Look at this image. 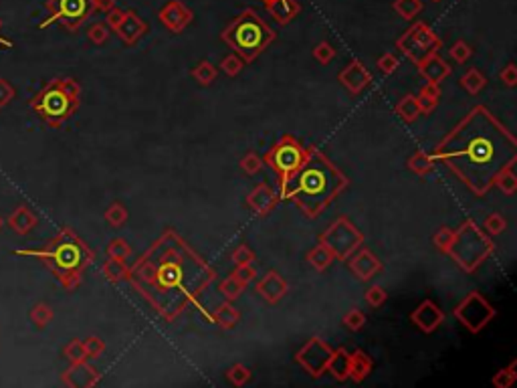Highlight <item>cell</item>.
I'll list each match as a JSON object with an SVG mask.
<instances>
[{"label":"cell","instance_id":"6da1fadb","mask_svg":"<svg viewBox=\"0 0 517 388\" xmlns=\"http://www.w3.org/2000/svg\"><path fill=\"white\" fill-rule=\"evenodd\" d=\"M216 279V271L174 229H166L129 267L127 279L164 321L172 324L200 300Z\"/></svg>","mask_w":517,"mask_h":388},{"label":"cell","instance_id":"7a4b0ae2","mask_svg":"<svg viewBox=\"0 0 517 388\" xmlns=\"http://www.w3.org/2000/svg\"><path fill=\"white\" fill-rule=\"evenodd\" d=\"M475 196H485L505 166H516V136L485 106L471 107L430 152Z\"/></svg>","mask_w":517,"mask_h":388},{"label":"cell","instance_id":"3957f363","mask_svg":"<svg viewBox=\"0 0 517 388\" xmlns=\"http://www.w3.org/2000/svg\"><path fill=\"white\" fill-rule=\"evenodd\" d=\"M350 180L338 166L318 148L309 146L304 164L279 184V200H291L309 219H318L339 194L348 188Z\"/></svg>","mask_w":517,"mask_h":388},{"label":"cell","instance_id":"277c9868","mask_svg":"<svg viewBox=\"0 0 517 388\" xmlns=\"http://www.w3.org/2000/svg\"><path fill=\"white\" fill-rule=\"evenodd\" d=\"M13 253L18 257L38 259L67 291H75L81 285L87 267L95 259L93 249L69 227H63L43 247L17 249Z\"/></svg>","mask_w":517,"mask_h":388},{"label":"cell","instance_id":"5b68a950","mask_svg":"<svg viewBox=\"0 0 517 388\" xmlns=\"http://www.w3.org/2000/svg\"><path fill=\"white\" fill-rule=\"evenodd\" d=\"M81 85L73 77H55L29 99V107L53 130L63 127L79 109Z\"/></svg>","mask_w":517,"mask_h":388},{"label":"cell","instance_id":"8992f818","mask_svg":"<svg viewBox=\"0 0 517 388\" xmlns=\"http://www.w3.org/2000/svg\"><path fill=\"white\" fill-rule=\"evenodd\" d=\"M275 39H277L275 31L253 8H245L220 33V41L227 43L234 55L243 59V63H253L275 43Z\"/></svg>","mask_w":517,"mask_h":388},{"label":"cell","instance_id":"52a82bcc","mask_svg":"<svg viewBox=\"0 0 517 388\" xmlns=\"http://www.w3.org/2000/svg\"><path fill=\"white\" fill-rule=\"evenodd\" d=\"M493 253H495L493 239L473 219L465 221L455 230L453 241L446 249V255L467 273H475Z\"/></svg>","mask_w":517,"mask_h":388},{"label":"cell","instance_id":"ba28073f","mask_svg":"<svg viewBox=\"0 0 517 388\" xmlns=\"http://www.w3.org/2000/svg\"><path fill=\"white\" fill-rule=\"evenodd\" d=\"M307 156V148L291 134H283L275 141L263 156V164H267L271 172L277 176V182L283 184L291 176Z\"/></svg>","mask_w":517,"mask_h":388},{"label":"cell","instance_id":"9c48e42d","mask_svg":"<svg viewBox=\"0 0 517 388\" xmlns=\"http://www.w3.org/2000/svg\"><path fill=\"white\" fill-rule=\"evenodd\" d=\"M320 243L332 251L334 259L346 261L352 253H356L364 245V235L348 216H339L321 233Z\"/></svg>","mask_w":517,"mask_h":388},{"label":"cell","instance_id":"30bf717a","mask_svg":"<svg viewBox=\"0 0 517 388\" xmlns=\"http://www.w3.org/2000/svg\"><path fill=\"white\" fill-rule=\"evenodd\" d=\"M45 8H47L49 17L38 25V29H47L55 22H59L69 33L79 31L81 25L95 13L93 0H47Z\"/></svg>","mask_w":517,"mask_h":388},{"label":"cell","instance_id":"8fae6325","mask_svg":"<svg viewBox=\"0 0 517 388\" xmlns=\"http://www.w3.org/2000/svg\"><path fill=\"white\" fill-rule=\"evenodd\" d=\"M441 47H443L441 36L437 35L423 20L414 22L411 29L404 35H400V39L396 41V49L402 51L416 65L430 53H439Z\"/></svg>","mask_w":517,"mask_h":388},{"label":"cell","instance_id":"7c38bea8","mask_svg":"<svg viewBox=\"0 0 517 388\" xmlns=\"http://www.w3.org/2000/svg\"><path fill=\"white\" fill-rule=\"evenodd\" d=\"M455 318L463 324L471 334H479L483 328L497 316V310L483 298L479 291H471L455 307Z\"/></svg>","mask_w":517,"mask_h":388},{"label":"cell","instance_id":"4fadbf2b","mask_svg":"<svg viewBox=\"0 0 517 388\" xmlns=\"http://www.w3.org/2000/svg\"><path fill=\"white\" fill-rule=\"evenodd\" d=\"M334 348L323 342L321 338H309L299 352L295 354V362L304 368L311 378H320L323 372L327 370V362Z\"/></svg>","mask_w":517,"mask_h":388},{"label":"cell","instance_id":"5bb4252c","mask_svg":"<svg viewBox=\"0 0 517 388\" xmlns=\"http://www.w3.org/2000/svg\"><path fill=\"white\" fill-rule=\"evenodd\" d=\"M346 263H348V269L352 271V275H356L360 282H370L374 275L382 271V261L364 245L357 249L356 253H352L346 259Z\"/></svg>","mask_w":517,"mask_h":388},{"label":"cell","instance_id":"9a60e30c","mask_svg":"<svg viewBox=\"0 0 517 388\" xmlns=\"http://www.w3.org/2000/svg\"><path fill=\"white\" fill-rule=\"evenodd\" d=\"M158 18H160V22L168 29V31H172V33H182V31L192 22L194 15H192V11H190L184 2H180V0H170V2H166V4L160 8Z\"/></svg>","mask_w":517,"mask_h":388},{"label":"cell","instance_id":"2e32d148","mask_svg":"<svg viewBox=\"0 0 517 388\" xmlns=\"http://www.w3.org/2000/svg\"><path fill=\"white\" fill-rule=\"evenodd\" d=\"M411 321L420 332L432 334L445 321V312L432 300H425L416 310H412Z\"/></svg>","mask_w":517,"mask_h":388},{"label":"cell","instance_id":"e0dca14e","mask_svg":"<svg viewBox=\"0 0 517 388\" xmlns=\"http://www.w3.org/2000/svg\"><path fill=\"white\" fill-rule=\"evenodd\" d=\"M101 374L90 362H75L67 370L61 374V382L71 388H90L99 382Z\"/></svg>","mask_w":517,"mask_h":388},{"label":"cell","instance_id":"ac0fdd59","mask_svg":"<svg viewBox=\"0 0 517 388\" xmlns=\"http://www.w3.org/2000/svg\"><path fill=\"white\" fill-rule=\"evenodd\" d=\"M338 81L352 95H357L372 83V73L364 67L362 61H350L344 69L339 71Z\"/></svg>","mask_w":517,"mask_h":388},{"label":"cell","instance_id":"d6986e66","mask_svg":"<svg viewBox=\"0 0 517 388\" xmlns=\"http://www.w3.org/2000/svg\"><path fill=\"white\" fill-rule=\"evenodd\" d=\"M113 31L124 41L125 45L132 47L148 33V22L136 11H124V17H122V20L118 22V27Z\"/></svg>","mask_w":517,"mask_h":388},{"label":"cell","instance_id":"ffe728a7","mask_svg":"<svg viewBox=\"0 0 517 388\" xmlns=\"http://www.w3.org/2000/svg\"><path fill=\"white\" fill-rule=\"evenodd\" d=\"M279 202V194L275 193L267 182L257 184L249 194H247V207L255 212L257 216H267Z\"/></svg>","mask_w":517,"mask_h":388},{"label":"cell","instance_id":"44dd1931","mask_svg":"<svg viewBox=\"0 0 517 388\" xmlns=\"http://www.w3.org/2000/svg\"><path fill=\"white\" fill-rule=\"evenodd\" d=\"M287 289H289V285H287L285 277L279 275L277 271H269V273H265V275L257 282V285H255V291H257L263 300L269 301V303H277V301L283 300Z\"/></svg>","mask_w":517,"mask_h":388},{"label":"cell","instance_id":"7402d4cb","mask_svg":"<svg viewBox=\"0 0 517 388\" xmlns=\"http://www.w3.org/2000/svg\"><path fill=\"white\" fill-rule=\"evenodd\" d=\"M416 67H418V73L423 75V79H425L427 83H437V85H441L446 77L451 75L448 63H446L445 59H443L439 53H430L428 57H425Z\"/></svg>","mask_w":517,"mask_h":388},{"label":"cell","instance_id":"603a6c76","mask_svg":"<svg viewBox=\"0 0 517 388\" xmlns=\"http://www.w3.org/2000/svg\"><path fill=\"white\" fill-rule=\"evenodd\" d=\"M265 8L271 17L275 18L277 25H289L293 18H297V15L302 13V6L297 0H267L265 2Z\"/></svg>","mask_w":517,"mask_h":388},{"label":"cell","instance_id":"cb8c5ba5","mask_svg":"<svg viewBox=\"0 0 517 388\" xmlns=\"http://www.w3.org/2000/svg\"><path fill=\"white\" fill-rule=\"evenodd\" d=\"M36 225H38V216H36V212L31 209V207H27V205H20L17 207L13 214L8 216V227L15 230L17 235H29L31 230L36 229Z\"/></svg>","mask_w":517,"mask_h":388},{"label":"cell","instance_id":"d4e9b609","mask_svg":"<svg viewBox=\"0 0 517 388\" xmlns=\"http://www.w3.org/2000/svg\"><path fill=\"white\" fill-rule=\"evenodd\" d=\"M372 368H374V362L364 350L350 352V378L354 382H364L370 376Z\"/></svg>","mask_w":517,"mask_h":388},{"label":"cell","instance_id":"484cf974","mask_svg":"<svg viewBox=\"0 0 517 388\" xmlns=\"http://www.w3.org/2000/svg\"><path fill=\"white\" fill-rule=\"evenodd\" d=\"M338 382H346L350 378V352L346 348H338L330 356L327 370Z\"/></svg>","mask_w":517,"mask_h":388},{"label":"cell","instance_id":"4316f807","mask_svg":"<svg viewBox=\"0 0 517 388\" xmlns=\"http://www.w3.org/2000/svg\"><path fill=\"white\" fill-rule=\"evenodd\" d=\"M211 321H214L222 330H232L241 321V314H239V310L232 305L231 301H225L222 305H218L211 314Z\"/></svg>","mask_w":517,"mask_h":388},{"label":"cell","instance_id":"83f0119b","mask_svg":"<svg viewBox=\"0 0 517 388\" xmlns=\"http://www.w3.org/2000/svg\"><path fill=\"white\" fill-rule=\"evenodd\" d=\"M396 116L404 122V124H412V122H416L420 116H423V111H420V107H418V102H416V95H404L400 102H398V106H396Z\"/></svg>","mask_w":517,"mask_h":388},{"label":"cell","instance_id":"f1b7e54d","mask_svg":"<svg viewBox=\"0 0 517 388\" xmlns=\"http://www.w3.org/2000/svg\"><path fill=\"white\" fill-rule=\"evenodd\" d=\"M416 102H418V107H420L423 113H430L441 102V85L427 83L425 88L420 89V93L416 95Z\"/></svg>","mask_w":517,"mask_h":388},{"label":"cell","instance_id":"f546056e","mask_svg":"<svg viewBox=\"0 0 517 388\" xmlns=\"http://www.w3.org/2000/svg\"><path fill=\"white\" fill-rule=\"evenodd\" d=\"M101 273L106 277L107 282L111 283H120L127 279V273H129V267L125 263L124 259H107L104 267H101Z\"/></svg>","mask_w":517,"mask_h":388},{"label":"cell","instance_id":"4dcf8cb0","mask_svg":"<svg viewBox=\"0 0 517 388\" xmlns=\"http://www.w3.org/2000/svg\"><path fill=\"white\" fill-rule=\"evenodd\" d=\"M307 261H309V265H311L313 269H318V271H325V269L334 263L336 259H334L332 251L325 247L323 243H318L316 247L307 253Z\"/></svg>","mask_w":517,"mask_h":388},{"label":"cell","instance_id":"1f68e13d","mask_svg":"<svg viewBox=\"0 0 517 388\" xmlns=\"http://www.w3.org/2000/svg\"><path fill=\"white\" fill-rule=\"evenodd\" d=\"M459 83H461V88H463L469 95H477V93L487 85V79H485V75H483L481 71L471 67L469 71H465V75L459 79Z\"/></svg>","mask_w":517,"mask_h":388},{"label":"cell","instance_id":"d6a6232c","mask_svg":"<svg viewBox=\"0 0 517 388\" xmlns=\"http://www.w3.org/2000/svg\"><path fill=\"white\" fill-rule=\"evenodd\" d=\"M409 168H411L414 174H418V176H427L432 172V168H434V160L432 156L428 154V152H423V150H418V152H414L411 158H409Z\"/></svg>","mask_w":517,"mask_h":388},{"label":"cell","instance_id":"836d02e7","mask_svg":"<svg viewBox=\"0 0 517 388\" xmlns=\"http://www.w3.org/2000/svg\"><path fill=\"white\" fill-rule=\"evenodd\" d=\"M493 186L500 188L505 196H514L517 193V176L514 166H505L493 180Z\"/></svg>","mask_w":517,"mask_h":388},{"label":"cell","instance_id":"e575fe53","mask_svg":"<svg viewBox=\"0 0 517 388\" xmlns=\"http://www.w3.org/2000/svg\"><path fill=\"white\" fill-rule=\"evenodd\" d=\"M245 289H247V283L241 282L234 273H231L229 277H225L218 285V291L222 293V298L227 301H234L236 298H241Z\"/></svg>","mask_w":517,"mask_h":388},{"label":"cell","instance_id":"d590c367","mask_svg":"<svg viewBox=\"0 0 517 388\" xmlns=\"http://www.w3.org/2000/svg\"><path fill=\"white\" fill-rule=\"evenodd\" d=\"M517 380V360H511L505 368H501L497 374H493L491 384L495 388H511Z\"/></svg>","mask_w":517,"mask_h":388},{"label":"cell","instance_id":"8d00e7d4","mask_svg":"<svg viewBox=\"0 0 517 388\" xmlns=\"http://www.w3.org/2000/svg\"><path fill=\"white\" fill-rule=\"evenodd\" d=\"M216 75H218V69L206 59L198 61V65L192 69V79L197 81L198 85H211L216 79Z\"/></svg>","mask_w":517,"mask_h":388},{"label":"cell","instance_id":"74e56055","mask_svg":"<svg viewBox=\"0 0 517 388\" xmlns=\"http://www.w3.org/2000/svg\"><path fill=\"white\" fill-rule=\"evenodd\" d=\"M29 318H31V321L35 324L36 328H47L53 321L55 312L49 303H43L41 301V303L33 305V310L29 312Z\"/></svg>","mask_w":517,"mask_h":388},{"label":"cell","instance_id":"f35d334b","mask_svg":"<svg viewBox=\"0 0 517 388\" xmlns=\"http://www.w3.org/2000/svg\"><path fill=\"white\" fill-rule=\"evenodd\" d=\"M106 223L109 227H113V229H120V227H124L125 223H127V209H125L122 202H113V205H109L106 211Z\"/></svg>","mask_w":517,"mask_h":388},{"label":"cell","instance_id":"ab89813d","mask_svg":"<svg viewBox=\"0 0 517 388\" xmlns=\"http://www.w3.org/2000/svg\"><path fill=\"white\" fill-rule=\"evenodd\" d=\"M394 11L406 20H412L420 15L423 11V2L420 0H394Z\"/></svg>","mask_w":517,"mask_h":388},{"label":"cell","instance_id":"60d3db41","mask_svg":"<svg viewBox=\"0 0 517 388\" xmlns=\"http://www.w3.org/2000/svg\"><path fill=\"white\" fill-rule=\"evenodd\" d=\"M483 229H485V233H487L489 237H497L501 233H505V229H507V221H505V216L500 214V212H491V214L485 216Z\"/></svg>","mask_w":517,"mask_h":388},{"label":"cell","instance_id":"b9f144b4","mask_svg":"<svg viewBox=\"0 0 517 388\" xmlns=\"http://www.w3.org/2000/svg\"><path fill=\"white\" fill-rule=\"evenodd\" d=\"M341 324H344L346 330H350V332H360V330L366 326V314H364L362 310H357V307H352V310H348V312L344 314Z\"/></svg>","mask_w":517,"mask_h":388},{"label":"cell","instance_id":"7bdbcfd3","mask_svg":"<svg viewBox=\"0 0 517 388\" xmlns=\"http://www.w3.org/2000/svg\"><path fill=\"white\" fill-rule=\"evenodd\" d=\"M107 257H111V259H127L129 255H132V247H129V243L122 239V237H118V239H111L109 243H107V249H106Z\"/></svg>","mask_w":517,"mask_h":388},{"label":"cell","instance_id":"ee69618b","mask_svg":"<svg viewBox=\"0 0 517 388\" xmlns=\"http://www.w3.org/2000/svg\"><path fill=\"white\" fill-rule=\"evenodd\" d=\"M63 356H65L71 364L90 360L87 354H85V348H83V340H77V338H73L71 342L63 348Z\"/></svg>","mask_w":517,"mask_h":388},{"label":"cell","instance_id":"f6af8a7d","mask_svg":"<svg viewBox=\"0 0 517 388\" xmlns=\"http://www.w3.org/2000/svg\"><path fill=\"white\" fill-rule=\"evenodd\" d=\"M250 376H253L250 368H247V366H245V364H241V362L232 364L231 368L227 370V378L231 380L234 387H243V384H247V382L250 380Z\"/></svg>","mask_w":517,"mask_h":388},{"label":"cell","instance_id":"bcb514c9","mask_svg":"<svg viewBox=\"0 0 517 388\" xmlns=\"http://www.w3.org/2000/svg\"><path fill=\"white\" fill-rule=\"evenodd\" d=\"M364 300H366V303L370 307H382L386 303V300H388V293H386V289L382 285H372V287L366 289Z\"/></svg>","mask_w":517,"mask_h":388},{"label":"cell","instance_id":"7dc6e473","mask_svg":"<svg viewBox=\"0 0 517 388\" xmlns=\"http://www.w3.org/2000/svg\"><path fill=\"white\" fill-rule=\"evenodd\" d=\"M245 67V63H243V59L239 57V55H227L222 61H220V71L225 73V75H229V77H236L241 71Z\"/></svg>","mask_w":517,"mask_h":388},{"label":"cell","instance_id":"c3c4849f","mask_svg":"<svg viewBox=\"0 0 517 388\" xmlns=\"http://www.w3.org/2000/svg\"><path fill=\"white\" fill-rule=\"evenodd\" d=\"M261 168H263V158H259L255 152H249V154H245V156L241 158V170H243L245 174H249V176L259 174Z\"/></svg>","mask_w":517,"mask_h":388},{"label":"cell","instance_id":"681fc988","mask_svg":"<svg viewBox=\"0 0 517 388\" xmlns=\"http://www.w3.org/2000/svg\"><path fill=\"white\" fill-rule=\"evenodd\" d=\"M87 39L93 45H106L109 39V27L106 22H93L87 29Z\"/></svg>","mask_w":517,"mask_h":388},{"label":"cell","instance_id":"f907efd6","mask_svg":"<svg viewBox=\"0 0 517 388\" xmlns=\"http://www.w3.org/2000/svg\"><path fill=\"white\" fill-rule=\"evenodd\" d=\"M231 261L234 263V267H241V265H250L255 261V253H253V249L249 245H239V247L234 249L231 253Z\"/></svg>","mask_w":517,"mask_h":388},{"label":"cell","instance_id":"816d5d0a","mask_svg":"<svg viewBox=\"0 0 517 388\" xmlns=\"http://www.w3.org/2000/svg\"><path fill=\"white\" fill-rule=\"evenodd\" d=\"M451 57H453V61H457V63H467L469 59H471V55H473V49H471V45L469 43H465L463 39L461 41H457L453 47H451Z\"/></svg>","mask_w":517,"mask_h":388},{"label":"cell","instance_id":"f5cc1de1","mask_svg":"<svg viewBox=\"0 0 517 388\" xmlns=\"http://www.w3.org/2000/svg\"><path fill=\"white\" fill-rule=\"evenodd\" d=\"M83 348H85V354L87 358H99L101 354L106 352V342L97 335H90L83 340Z\"/></svg>","mask_w":517,"mask_h":388},{"label":"cell","instance_id":"db71d44e","mask_svg":"<svg viewBox=\"0 0 517 388\" xmlns=\"http://www.w3.org/2000/svg\"><path fill=\"white\" fill-rule=\"evenodd\" d=\"M376 67L382 71L384 75H392L394 71L400 67V61H398V57H396L394 53H384L378 57Z\"/></svg>","mask_w":517,"mask_h":388},{"label":"cell","instance_id":"11a10c76","mask_svg":"<svg viewBox=\"0 0 517 388\" xmlns=\"http://www.w3.org/2000/svg\"><path fill=\"white\" fill-rule=\"evenodd\" d=\"M15 97H17V89H15V85H13L8 79L0 77V109L10 106Z\"/></svg>","mask_w":517,"mask_h":388},{"label":"cell","instance_id":"9f6ffc18","mask_svg":"<svg viewBox=\"0 0 517 388\" xmlns=\"http://www.w3.org/2000/svg\"><path fill=\"white\" fill-rule=\"evenodd\" d=\"M313 57H316V61L321 63V65H327V63H332L334 61V57H336V49L327 43V41H323L320 43L316 49H313Z\"/></svg>","mask_w":517,"mask_h":388},{"label":"cell","instance_id":"6f0895ef","mask_svg":"<svg viewBox=\"0 0 517 388\" xmlns=\"http://www.w3.org/2000/svg\"><path fill=\"white\" fill-rule=\"evenodd\" d=\"M453 235H455V230L453 229H448V227H441V229L434 233V237H432L434 247L439 249V251H443V253H446V249H448L451 241H453Z\"/></svg>","mask_w":517,"mask_h":388},{"label":"cell","instance_id":"680465c9","mask_svg":"<svg viewBox=\"0 0 517 388\" xmlns=\"http://www.w3.org/2000/svg\"><path fill=\"white\" fill-rule=\"evenodd\" d=\"M500 81L505 83L507 88H516L517 85V67L516 63H507L503 69L500 71Z\"/></svg>","mask_w":517,"mask_h":388},{"label":"cell","instance_id":"91938a15","mask_svg":"<svg viewBox=\"0 0 517 388\" xmlns=\"http://www.w3.org/2000/svg\"><path fill=\"white\" fill-rule=\"evenodd\" d=\"M234 275L241 279L243 283H247L249 285L255 277H257V271H255V267H253V263L250 265H241V267H236L234 269Z\"/></svg>","mask_w":517,"mask_h":388},{"label":"cell","instance_id":"94428289","mask_svg":"<svg viewBox=\"0 0 517 388\" xmlns=\"http://www.w3.org/2000/svg\"><path fill=\"white\" fill-rule=\"evenodd\" d=\"M124 17V11H120L118 6H113L111 11H107L106 13V25L109 27V31H113L115 27H118V22L122 20Z\"/></svg>","mask_w":517,"mask_h":388},{"label":"cell","instance_id":"6125c7cd","mask_svg":"<svg viewBox=\"0 0 517 388\" xmlns=\"http://www.w3.org/2000/svg\"><path fill=\"white\" fill-rule=\"evenodd\" d=\"M115 6V0H93V8L95 11H101V13H107Z\"/></svg>","mask_w":517,"mask_h":388},{"label":"cell","instance_id":"be15d7a7","mask_svg":"<svg viewBox=\"0 0 517 388\" xmlns=\"http://www.w3.org/2000/svg\"><path fill=\"white\" fill-rule=\"evenodd\" d=\"M0 31H2V20H0ZM0 45H2V47H8V49H10V47H15V43H13L10 39H6V36H2V35H0Z\"/></svg>","mask_w":517,"mask_h":388},{"label":"cell","instance_id":"e7e4bbea","mask_svg":"<svg viewBox=\"0 0 517 388\" xmlns=\"http://www.w3.org/2000/svg\"><path fill=\"white\" fill-rule=\"evenodd\" d=\"M2 227H4V221H2V216H0V230H2Z\"/></svg>","mask_w":517,"mask_h":388},{"label":"cell","instance_id":"03108f58","mask_svg":"<svg viewBox=\"0 0 517 388\" xmlns=\"http://www.w3.org/2000/svg\"><path fill=\"white\" fill-rule=\"evenodd\" d=\"M434 2H441V0H434Z\"/></svg>","mask_w":517,"mask_h":388},{"label":"cell","instance_id":"003e7915","mask_svg":"<svg viewBox=\"0 0 517 388\" xmlns=\"http://www.w3.org/2000/svg\"><path fill=\"white\" fill-rule=\"evenodd\" d=\"M263 2H267V0H263Z\"/></svg>","mask_w":517,"mask_h":388}]
</instances>
